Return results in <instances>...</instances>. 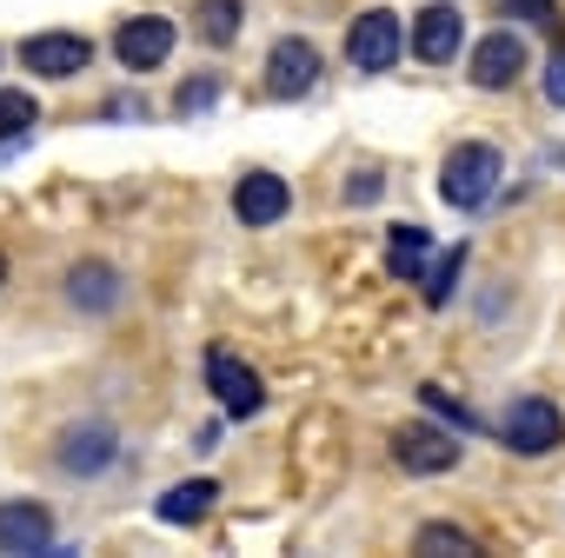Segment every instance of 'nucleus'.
<instances>
[{
	"mask_svg": "<svg viewBox=\"0 0 565 558\" xmlns=\"http://www.w3.org/2000/svg\"><path fill=\"white\" fill-rule=\"evenodd\" d=\"M499 173H505L499 147L466 140V147H452V153H446V167H439V200H446V206H459V213H472V206H486V200L499 193Z\"/></svg>",
	"mask_w": 565,
	"mask_h": 558,
	"instance_id": "obj_1",
	"label": "nucleus"
},
{
	"mask_svg": "<svg viewBox=\"0 0 565 558\" xmlns=\"http://www.w3.org/2000/svg\"><path fill=\"white\" fill-rule=\"evenodd\" d=\"M499 439H505L512 452H525V459H545L552 446H565V419H558V406H552V399H539V393H519V399L505 406V426H499Z\"/></svg>",
	"mask_w": 565,
	"mask_h": 558,
	"instance_id": "obj_2",
	"label": "nucleus"
},
{
	"mask_svg": "<svg viewBox=\"0 0 565 558\" xmlns=\"http://www.w3.org/2000/svg\"><path fill=\"white\" fill-rule=\"evenodd\" d=\"M399 54H406V28H399V14L366 8V14L347 28V61H353L360 74H386Z\"/></svg>",
	"mask_w": 565,
	"mask_h": 558,
	"instance_id": "obj_3",
	"label": "nucleus"
},
{
	"mask_svg": "<svg viewBox=\"0 0 565 558\" xmlns=\"http://www.w3.org/2000/svg\"><path fill=\"white\" fill-rule=\"evenodd\" d=\"M313 87H320V47L300 41V34L273 41V54H266V94L273 100H307Z\"/></svg>",
	"mask_w": 565,
	"mask_h": 558,
	"instance_id": "obj_4",
	"label": "nucleus"
},
{
	"mask_svg": "<svg viewBox=\"0 0 565 558\" xmlns=\"http://www.w3.org/2000/svg\"><path fill=\"white\" fill-rule=\"evenodd\" d=\"M114 54H120L127 74H153V67L173 54V21H160V14H134V21H120Z\"/></svg>",
	"mask_w": 565,
	"mask_h": 558,
	"instance_id": "obj_5",
	"label": "nucleus"
},
{
	"mask_svg": "<svg viewBox=\"0 0 565 558\" xmlns=\"http://www.w3.org/2000/svg\"><path fill=\"white\" fill-rule=\"evenodd\" d=\"M206 379H213V393H220L226 419H253V412L266 406V386H259V373H253L246 360H233V353H206Z\"/></svg>",
	"mask_w": 565,
	"mask_h": 558,
	"instance_id": "obj_6",
	"label": "nucleus"
},
{
	"mask_svg": "<svg viewBox=\"0 0 565 558\" xmlns=\"http://www.w3.org/2000/svg\"><path fill=\"white\" fill-rule=\"evenodd\" d=\"M54 545V518L41 498H8L0 505V551H14V558H34Z\"/></svg>",
	"mask_w": 565,
	"mask_h": 558,
	"instance_id": "obj_7",
	"label": "nucleus"
},
{
	"mask_svg": "<svg viewBox=\"0 0 565 558\" xmlns=\"http://www.w3.org/2000/svg\"><path fill=\"white\" fill-rule=\"evenodd\" d=\"M21 61H28V74H41V81H67V74H87V67H94V47H87L81 34H34V41L21 47Z\"/></svg>",
	"mask_w": 565,
	"mask_h": 558,
	"instance_id": "obj_8",
	"label": "nucleus"
},
{
	"mask_svg": "<svg viewBox=\"0 0 565 558\" xmlns=\"http://www.w3.org/2000/svg\"><path fill=\"white\" fill-rule=\"evenodd\" d=\"M393 459L406 472H452L459 465V439L439 432V426H399L393 432Z\"/></svg>",
	"mask_w": 565,
	"mask_h": 558,
	"instance_id": "obj_9",
	"label": "nucleus"
},
{
	"mask_svg": "<svg viewBox=\"0 0 565 558\" xmlns=\"http://www.w3.org/2000/svg\"><path fill=\"white\" fill-rule=\"evenodd\" d=\"M466 74L486 87V94H499V87H512L519 74H525V41L519 34H486L479 47H472V61H466Z\"/></svg>",
	"mask_w": 565,
	"mask_h": 558,
	"instance_id": "obj_10",
	"label": "nucleus"
},
{
	"mask_svg": "<svg viewBox=\"0 0 565 558\" xmlns=\"http://www.w3.org/2000/svg\"><path fill=\"white\" fill-rule=\"evenodd\" d=\"M459 34H466V21H459L452 8H419V14H413V54H419L426 67H446V61L459 54Z\"/></svg>",
	"mask_w": 565,
	"mask_h": 558,
	"instance_id": "obj_11",
	"label": "nucleus"
},
{
	"mask_svg": "<svg viewBox=\"0 0 565 558\" xmlns=\"http://www.w3.org/2000/svg\"><path fill=\"white\" fill-rule=\"evenodd\" d=\"M233 213L246 226H273L279 213H287V180H279V173H246L233 186Z\"/></svg>",
	"mask_w": 565,
	"mask_h": 558,
	"instance_id": "obj_12",
	"label": "nucleus"
},
{
	"mask_svg": "<svg viewBox=\"0 0 565 558\" xmlns=\"http://www.w3.org/2000/svg\"><path fill=\"white\" fill-rule=\"evenodd\" d=\"M61 465L67 472H100V465H114V432L107 426H74L67 439H61Z\"/></svg>",
	"mask_w": 565,
	"mask_h": 558,
	"instance_id": "obj_13",
	"label": "nucleus"
},
{
	"mask_svg": "<svg viewBox=\"0 0 565 558\" xmlns=\"http://www.w3.org/2000/svg\"><path fill=\"white\" fill-rule=\"evenodd\" d=\"M213 498H220V485H213V479H180V485L160 498V518H167V525H193V518H206V512H213Z\"/></svg>",
	"mask_w": 565,
	"mask_h": 558,
	"instance_id": "obj_14",
	"label": "nucleus"
},
{
	"mask_svg": "<svg viewBox=\"0 0 565 558\" xmlns=\"http://www.w3.org/2000/svg\"><path fill=\"white\" fill-rule=\"evenodd\" d=\"M386 239H393L386 266H393L399 279H419V272H426V253H433V233H426V226H393Z\"/></svg>",
	"mask_w": 565,
	"mask_h": 558,
	"instance_id": "obj_15",
	"label": "nucleus"
},
{
	"mask_svg": "<svg viewBox=\"0 0 565 558\" xmlns=\"http://www.w3.org/2000/svg\"><path fill=\"white\" fill-rule=\"evenodd\" d=\"M28 127H41V107H34V94H21V87H0V140H21Z\"/></svg>",
	"mask_w": 565,
	"mask_h": 558,
	"instance_id": "obj_16",
	"label": "nucleus"
},
{
	"mask_svg": "<svg viewBox=\"0 0 565 558\" xmlns=\"http://www.w3.org/2000/svg\"><path fill=\"white\" fill-rule=\"evenodd\" d=\"M413 551H426V558H472L479 545H472V538H466L459 525H419Z\"/></svg>",
	"mask_w": 565,
	"mask_h": 558,
	"instance_id": "obj_17",
	"label": "nucleus"
},
{
	"mask_svg": "<svg viewBox=\"0 0 565 558\" xmlns=\"http://www.w3.org/2000/svg\"><path fill=\"white\" fill-rule=\"evenodd\" d=\"M200 34L213 47H233V34H239V0H200Z\"/></svg>",
	"mask_w": 565,
	"mask_h": 558,
	"instance_id": "obj_18",
	"label": "nucleus"
},
{
	"mask_svg": "<svg viewBox=\"0 0 565 558\" xmlns=\"http://www.w3.org/2000/svg\"><path fill=\"white\" fill-rule=\"evenodd\" d=\"M74 307H114V272L107 266H74Z\"/></svg>",
	"mask_w": 565,
	"mask_h": 558,
	"instance_id": "obj_19",
	"label": "nucleus"
},
{
	"mask_svg": "<svg viewBox=\"0 0 565 558\" xmlns=\"http://www.w3.org/2000/svg\"><path fill=\"white\" fill-rule=\"evenodd\" d=\"M459 272H466V246H452L426 279H419V287H426V307H446L452 300V287H459Z\"/></svg>",
	"mask_w": 565,
	"mask_h": 558,
	"instance_id": "obj_20",
	"label": "nucleus"
},
{
	"mask_svg": "<svg viewBox=\"0 0 565 558\" xmlns=\"http://www.w3.org/2000/svg\"><path fill=\"white\" fill-rule=\"evenodd\" d=\"M419 399H426V406H433V412H439V419H452V426H459V432H479V419H472V412H466V406H452V399H446V386H419Z\"/></svg>",
	"mask_w": 565,
	"mask_h": 558,
	"instance_id": "obj_21",
	"label": "nucleus"
},
{
	"mask_svg": "<svg viewBox=\"0 0 565 558\" xmlns=\"http://www.w3.org/2000/svg\"><path fill=\"white\" fill-rule=\"evenodd\" d=\"M213 94H220V81H186L173 107H180V114H200V107H213Z\"/></svg>",
	"mask_w": 565,
	"mask_h": 558,
	"instance_id": "obj_22",
	"label": "nucleus"
},
{
	"mask_svg": "<svg viewBox=\"0 0 565 558\" xmlns=\"http://www.w3.org/2000/svg\"><path fill=\"white\" fill-rule=\"evenodd\" d=\"M545 100L552 107H565V47L552 54V67H545Z\"/></svg>",
	"mask_w": 565,
	"mask_h": 558,
	"instance_id": "obj_23",
	"label": "nucleus"
},
{
	"mask_svg": "<svg viewBox=\"0 0 565 558\" xmlns=\"http://www.w3.org/2000/svg\"><path fill=\"white\" fill-rule=\"evenodd\" d=\"M505 8H512V14H532L539 28H558V21H552V0H505Z\"/></svg>",
	"mask_w": 565,
	"mask_h": 558,
	"instance_id": "obj_24",
	"label": "nucleus"
},
{
	"mask_svg": "<svg viewBox=\"0 0 565 558\" xmlns=\"http://www.w3.org/2000/svg\"><path fill=\"white\" fill-rule=\"evenodd\" d=\"M347 200H360V206H366V200H380V180H373V173H360V180L347 186Z\"/></svg>",
	"mask_w": 565,
	"mask_h": 558,
	"instance_id": "obj_25",
	"label": "nucleus"
},
{
	"mask_svg": "<svg viewBox=\"0 0 565 558\" xmlns=\"http://www.w3.org/2000/svg\"><path fill=\"white\" fill-rule=\"evenodd\" d=\"M0 279H8V259H0Z\"/></svg>",
	"mask_w": 565,
	"mask_h": 558,
	"instance_id": "obj_26",
	"label": "nucleus"
}]
</instances>
